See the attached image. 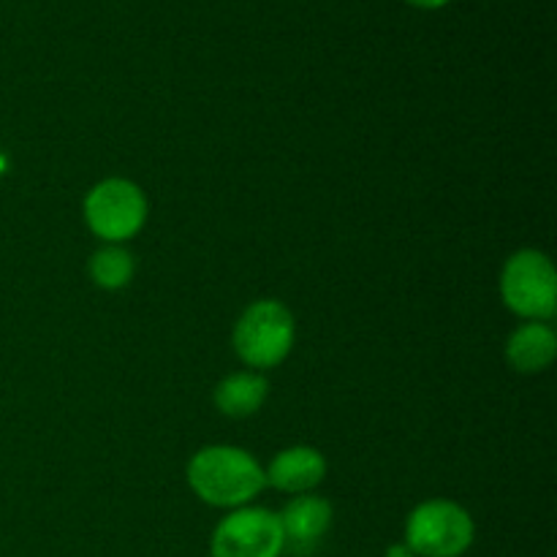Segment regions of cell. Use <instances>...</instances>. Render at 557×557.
<instances>
[{
    "label": "cell",
    "instance_id": "cell-1",
    "mask_svg": "<svg viewBox=\"0 0 557 557\" xmlns=\"http://www.w3.org/2000/svg\"><path fill=\"white\" fill-rule=\"evenodd\" d=\"M188 484L218 509L248 506L267 487L264 468L239 446H205L188 462Z\"/></svg>",
    "mask_w": 557,
    "mask_h": 557
},
{
    "label": "cell",
    "instance_id": "cell-10",
    "mask_svg": "<svg viewBox=\"0 0 557 557\" xmlns=\"http://www.w3.org/2000/svg\"><path fill=\"white\" fill-rule=\"evenodd\" d=\"M267 395H270V381L256 370L232 373L215 386V406L223 417L248 419L261 411Z\"/></svg>",
    "mask_w": 557,
    "mask_h": 557
},
{
    "label": "cell",
    "instance_id": "cell-5",
    "mask_svg": "<svg viewBox=\"0 0 557 557\" xmlns=\"http://www.w3.org/2000/svg\"><path fill=\"white\" fill-rule=\"evenodd\" d=\"M85 221L90 232L109 245L136 237L147 223L145 190L123 177L101 180L85 199Z\"/></svg>",
    "mask_w": 557,
    "mask_h": 557
},
{
    "label": "cell",
    "instance_id": "cell-4",
    "mask_svg": "<svg viewBox=\"0 0 557 557\" xmlns=\"http://www.w3.org/2000/svg\"><path fill=\"white\" fill-rule=\"evenodd\" d=\"M500 297L511 313L528 321H549L557 310V275L547 253L517 250L500 272Z\"/></svg>",
    "mask_w": 557,
    "mask_h": 557
},
{
    "label": "cell",
    "instance_id": "cell-3",
    "mask_svg": "<svg viewBox=\"0 0 557 557\" xmlns=\"http://www.w3.org/2000/svg\"><path fill=\"white\" fill-rule=\"evenodd\" d=\"M473 539L476 525L455 500H424L408 515L406 544L417 557H462Z\"/></svg>",
    "mask_w": 557,
    "mask_h": 557
},
{
    "label": "cell",
    "instance_id": "cell-8",
    "mask_svg": "<svg viewBox=\"0 0 557 557\" xmlns=\"http://www.w3.org/2000/svg\"><path fill=\"white\" fill-rule=\"evenodd\" d=\"M267 484L288 495H305L319 487L326 476V460L313 446H292L277 451L264 471Z\"/></svg>",
    "mask_w": 557,
    "mask_h": 557
},
{
    "label": "cell",
    "instance_id": "cell-13",
    "mask_svg": "<svg viewBox=\"0 0 557 557\" xmlns=\"http://www.w3.org/2000/svg\"><path fill=\"white\" fill-rule=\"evenodd\" d=\"M411 5H417V9H441V5H446L449 0H408Z\"/></svg>",
    "mask_w": 557,
    "mask_h": 557
},
{
    "label": "cell",
    "instance_id": "cell-9",
    "mask_svg": "<svg viewBox=\"0 0 557 557\" xmlns=\"http://www.w3.org/2000/svg\"><path fill=\"white\" fill-rule=\"evenodd\" d=\"M557 357V335L547 321H525L511 332L506 359L517 373H542Z\"/></svg>",
    "mask_w": 557,
    "mask_h": 557
},
{
    "label": "cell",
    "instance_id": "cell-12",
    "mask_svg": "<svg viewBox=\"0 0 557 557\" xmlns=\"http://www.w3.org/2000/svg\"><path fill=\"white\" fill-rule=\"evenodd\" d=\"M384 557H417V555H413L411 549H408L406 542H400V544H392V547L386 549Z\"/></svg>",
    "mask_w": 557,
    "mask_h": 557
},
{
    "label": "cell",
    "instance_id": "cell-7",
    "mask_svg": "<svg viewBox=\"0 0 557 557\" xmlns=\"http://www.w3.org/2000/svg\"><path fill=\"white\" fill-rule=\"evenodd\" d=\"M332 504L326 498H319L313 493L297 495L294 500H288L286 509L277 515L283 528V553L292 555H308L319 547L321 539L326 536V531L332 528Z\"/></svg>",
    "mask_w": 557,
    "mask_h": 557
},
{
    "label": "cell",
    "instance_id": "cell-6",
    "mask_svg": "<svg viewBox=\"0 0 557 557\" xmlns=\"http://www.w3.org/2000/svg\"><path fill=\"white\" fill-rule=\"evenodd\" d=\"M283 528L275 511L239 506L218 522L210 542L212 557H281Z\"/></svg>",
    "mask_w": 557,
    "mask_h": 557
},
{
    "label": "cell",
    "instance_id": "cell-11",
    "mask_svg": "<svg viewBox=\"0 0 557 557\" xmlns=\"http://www.w3.org/2000/svg\"><path fill=\"white\" fill-rule=\"evenodd\" d=\"M134 256L123 248V245H107V248L96 250L90 259V277L98 288L103 292H120L134 281Z\"/></svg>",
    "mask_w": 557,
    "mask_h": 557
},
{
    "label": "cell",
    "instance_id": "cell-2",
    "mask_svg": "<svg viewBox=\"0 0 557 557\" xmlns=\"http://www.w3.org/2000/svg\"><path fill=\"white\" fill-rule=\"evenodd\" d=\"M294 335L297 324L292 310L277 299H259L239 315L232 343L237 357L259 373V370L277 368L292 354Z\"/></svg>",
    "mask_w": 557,
    "mask_h": 557
}]
</instances>
